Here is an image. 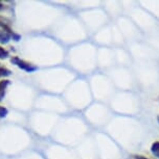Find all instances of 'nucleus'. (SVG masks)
I'll return each instance as SVG.
<instances>
[{
    "label": "nucleus",
    "instance_id": "nucleus-4",
    "mask_svg": "<svg viewBox=\"0 0 159 159\" xmlns=\"http://www.w3.org/2000/svg\"><path fill=\"white\" fill-rule=\"evenodd\" d=\"M131 159H150L143 155H131Z\"/></svg>",
    "mask_w": 159,
    "mask_h": 159
},
{
    "label": "nucleus",
    "instance_id": "nucleus-1",
    "mask_svg": "<svg viewBox=\"0 0 159 159\" xmlns=\"http://www.w3.org/2000/svg\"><path fill=\"white\" fill-rule=\"evenodd\" d=\"M151 152L155 157L159 158V142H155L151 146Z\"/></svg>",
    "mask_w": 159,
    "mask_h": 159
},
{
    "label": "nucleus",
    "instance_id": "nucleus-2",
    "mask_svg": "<svg viewBox=\"0 0 159 159\" xmlns=\"http://www.w3.org/2000/svg\"><path fill=\"white\" fill-rule=\"evenodd\" d=\"M14 61H18L17 64L19 67L21 68H23V69H25V70H27V71H34L35 70V68H32L31 67V65H28V64H25V62H23V61H19V59H14Z\"/></svg>",
    "mask_w": 159,
    "mask_h": 159
},
{
    "label": "nucleus",
    "instance_id": "nucleus-7",
    "mask_svg": "<svg viewBox=\"0 0 159 159\" xmlns=\"http://www.w3.org/2000/svg\"><path fill=\"white\" fill-rule=\"evenodd\" d=\"M157 121H158V124H159V116H157Z\"/></svg>",
    "mask_w": 159,
    "mask_h": 159
},
{
    "label": "nucleus",
    "instance_id": "nucleus-5",
    "mask_svg": "<svg viewBox=\"0 0 159 159\" xmlns=\"http://www.w3.org/2000/svg\"><path fill=\"white\" fill-rule=\"evenodd\" d=\"M7 113V110L4 108V107L0 106V116H4Z\"/></svg>",
    "mask_w": 159,
    "mask_h": 159
},
{
    "label": "nucleus",
    "instance_id": "nucleus-6",
    "mask_svg": "<svg viewBox=\"0 0 159 159\" xmlns=\"http://www.w3.org/2000/svg\"><path fill=\"white\" fill-rule=\"evenodd\" d=\"M7 51L2 49V48H0V57H7Z\"/></svg>",
    "mask_w": 159,
    "mask_h": 159
},
{
    "label": "nucleus",
    "instance_id": "nucleus-3",
    "mask_svg": "<svg viewBox=\"0 0 159 159\" xmlns=\"http://www.w3.org/2000/svg\"><path fill=\"white\" fill-rule=\"evenodd\" d=\"M8 40V35L5 34L4 32H0V42L4 43V42H7Z\"/></svg>",
    "mask_w": 159,
    "mask_h": 159
}]
</instances>
